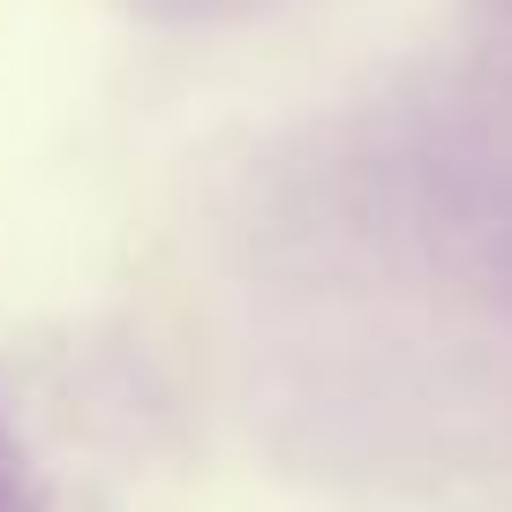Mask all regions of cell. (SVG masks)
Instances as JSON below:
<instances>
[{"mask_svg":"<svg viewBox=\"0 0 512 512\" xmlns=\"http://www.w3.org/2000/svg\"><path fill=\"white\" fill-rule=\"evenodd\" d=\"M0 512H53L46 490H38V467H31V452H23V437H16L8 415H0Z\"/></svg>","mask_w":512,"mask_h":512,"instance_id":"1","label":"cell"}]
</instances>
